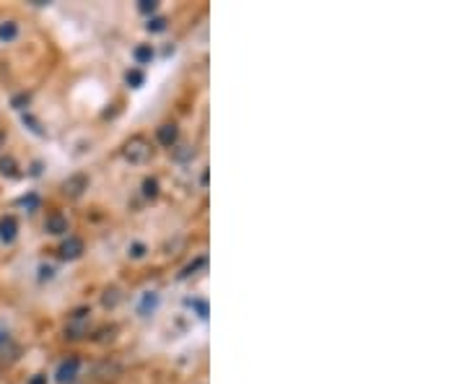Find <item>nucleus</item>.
<instances>
[{"label":"nucleus","mask_w":467,"mask_h":384,"mask_svg":"<svg viewBox=\"0 0 467 384\" xmlns=\"http://www.w3.org/2000/svg\"><path fill=\"white\" fill-rule=\"evenodd\" d=\"M122 156L128 158L130 164H148L154 158V146H151V140L146 135H133L125 140Z\"/></svg>","instance_id":"1"},{"label":"nucleus","mask_w":467,"mask_h":384,"mask_svg":"<svg viewBox=\"0 0 467 384\" xmlns=\"http://www.w3.org/2000/svg\"><path fill=\"white\" fill-rule=\"evenodd\" d=\"M89 322H91V309H75L71 317H68V325H65V338L71 340H81L89 335Z\"/></svg>","instance_id":"2"},{"label":"nucleus","mask_w":467,"mask_h":384,"mask_svg":"<svg viewBox=\"0 0 467 384\" xmlns=\"http://www.w3.org/2000/svg\"><path fill=\"white\" fill-rule=\"evenodd\" d=\"M78 371H81V358H78V356H68L65 361H60V366H57L55 379L60 384H71V382H75Z\"/></svg>","instance_id":"3"},{"label":"nucleus","mask_w":467,"mask_h":384,"mask_svg":"<svg viewBox=\"0 0 467 384\" xmlns=\"http://www.w3.org/2000/svg\"><path fill=\"white\" fill-rule=\"evenodd\" d=\"M89 190V177L86 174H73V177H68L63 182V195L65 198H81L83 192Z\"/></svg>","instance_id":"4"},{"label":"nucleus","mask_w":467,"mask_h":384,"mask_svg":"<svg viewBox=\"0 0 467 384\" xmlns=\"http://www.w3.org/2000/svg\"><path fill=\"white\" fill-rule=\"evenodd\" d=\"M119 374H122V366H119L114 358H104V361H101V364H96V369H94V376H96L99 382L117 379Z\"/></svg>","instance_id":"5"},{"label":"nucleus","mask_w":467,"mask_h":384,"mask_svg":"<svg viewBox=\"0 0 467 384\" xmlns=\"http://www.w3.org/2000/svg\"><path fill=\"white\" fill-rule=\"evenodd\" d=\"M156 140L166 148H175L179 143V128H177V122H164L161 128L156 130Z\"/></svg>","instance_id":"6"},{"label":"nucleus","mask_w":467,"mask_h":384,"mask_svg":"<svg viewBox=\"0 0 467 384\" xmlns=\"http://www.w3.org/2000/svg\"><path fill=\"white\" fill-rule=\"evenodd\" d=\"M83 239H78V237H68L63 242V244H60V247H57V252H60V257H63V260H78V257L83 255Z\"/></svg>","instance_id":"7"},{"label":"nucleus","mask_w":467,"mask_h":384,"mask_svg":"<svg viewBox=\"0 0 467 384\" xmlns=\"http://www.w3.org/2000/svg\"><path fill=\"white\" fill-rule=\"evenodd\" d=\"M45 231L47 234H55V237L68 234V219H65L63 213H50L45 221Z\"/></svg>","instance_id":"8"},{"label":"nucleus","mask_w":467,"mask_h":384,"mask_svg":"<svg viewBox=\"0 0 467 384\" xmlns=\"http://www.w3.org/2000/svg\"><path fill=\"white\" fill-rule=\"evenodd\" d=\"M16 234H19V221L13 219V216H3L0 219V242L10 244L16 239Z\"/></svg>","instance_id":"9"},{"label":"nucleus","mask_w":467,"mask_h":384,"mask_svg":"<svg viewBox=\"0 0 467 384\" xmlns=\"http://www.w3.org/2000/svg\"><path fill=\"white\" fill-rule=\"evenodd\" d=\"M156 307H158V293L148 291V293H143V299H140V304H138V311H140L143 317H148V314H151Z\"/></svg>","instance_id":"10"},{"label":"nucleus","mask_w":467,"mask_h":384,"mask_svg":"<svg viewBox=\"0 0 467 384\" xmlns=\"http://www.w3.org/2000/svg\"><path fill=\"white\" fill-rule=\"evenodd\" d=\"M172 156H175V161H193L195 146H190V143H177V146L172 148Z\"/></svg>","instance_id":"11"},{"label":"nucleus","mask_w":467,"mask_h":384,"mask_svg":"<svg viewBox=\"0 0 467 384\" xmlns=\"http://www.w3.org/2000/svg\"><path fill=\"white\" fill-rule=\"evenodd\" d=\"M19 37V24L16 21H3L0 24V42H13Z\"/></svg>","instance_id":"12"},{"label":"nucleus","mask_w":467,"mask_h":384,"mask_svg":"<svg viewBox=\"0 0 467 384\" xmlns=\"http://www.w3.org/2000/svg\"><path fill=\"white\" fill-rule=\"evenodd\" d=\"M208 265V257L205 255H200L198 257V260H193V263H190V265L184 267L182 273H179V281H184V278H190V275H195L198 273V270H202V267Z\"/></svg>","instance_id":"13"},{"label":"nucleus","mask_w":467,"mask_h":384,"mask_svg":"<svg viewBox=\"0 0 467 384\" xmlns=\"http://www.w3.org/2000/svg\"><path fill=\"white\" fill-rule=\"evenodd\" d=\"M0 174H3V177H10V179H16V177H19V166H16V161H13L10 156L0 158Z\"/></svg>","instance_id":"14"},{"label":"nucleus","mask_w":467,"mask_h":384,"mask_svg":"<svg viewBox=\"0 0 467 384\" xmlns=\"http://www.w3.org/2000/svg\"><path fill=\"white\" fill-rule=\"evenodd\" d=\"M119 299H122L119 288H114V286H112V288H107V291H104V296H101V304H104L107 309H112V307H117V304H119Z\"/></svg>","instance_id":"15"},{"label":"nucleus","mask_w":467,"mask_h":384,"mask_svg":"<svg viewBox=\"0 0 467 384\" xmlns=\"http://www.w3.org/2000/svg\"><path fill=\"white\" fill-rule=\"evenodd\" d=\"M133 57H135L140 65L151 63V60H154V50H151V45H140V47H135V50H133Z\"/></svg>","instance_id":"16"},{"label":"nucleus","mask_w":467,"mask_h":384,"mask_svg":"<svg viewBox=\"0 0 467 384\" xmlns=\"http://www.w3.org/2000/svg\"><path fill=\"white\" fill-rule=\"evenodd\" d=\"M114 335H117V327H114V325H104V327L96 330L94 340H96V343H107V340H114Z\"/></svg>","instance_id":"17"},{"label":"nucleus","mask_w":467,"mask_h":384,"mask_svg":"<svg viewBox=\"0 0 467 384\" xmlns=\"http://www.w3.org/2000/svg\"><path fill=\"white\" fill-rule=\"evenodd\" d=\"M143 195H146V198H151V200H154V198H158V182H156V179H151V177H148V179H143Z\"/></svg>","instance_id":"18"},{"label":"nucleus","mask_w":467,"mask_h":384,"mask_svg":"<svg viewBox=\"0 0 467 384\" xmlns=\"http://www.w3.org/2000/svg\"><path fill=\"white\" fill-rule=\"evenodd\" d=\"M125 81L130 83V86H140V83H143V73H140V71H135V68H133V71H128V75H125Z\"/></svg>","instance_id":"19"},{"label":"nucleus","mask_w":467,"mask_h":384,"mask_svg":"<svg viewBox=\"0 0 467 384\" xmlns=\"http://www.w3.org/2000/svg\"><path fill=\"white\" fill-rule=\"evenodd\" d=\"M156 8H158L156 0H140V3H138V10H140V13H154Z\"/></svg>","instance_id":"20"},{"label":"nucleus","mask_w":467,"mask_h":384,"mask_svg":"<svg viewBox=\"0 0 467 384\" xmlns=\"http://www.w3.org/2000/svg\"><path fill=\"white\" fill-rule=\"evenodd\" d=\"M146 27H148V31H164V29H166V19H161V16H158V19H151Z\"/></svg>","instance_id":"21"},{"label":"nucleus","mask_w":467,"mask_h":384,"mask_svg":"<svg viewBox=\"0 0 467 384\" xmlns=\"http://www.w3.org/2000/svg\"><path fill=\"white\" fill-rule=\"evenodd\" d=\"M143 255H146V247H143V244H133V247H130V257L140 260Z\"/></svg>","instance_id":"22"},{"label":"nucleus","mask_w":467,"mask_h":384,"mask_svg":"<svg viewBox=\"0 0 467 384\" xmlns=\"http://www.w3.org/2000/svg\"><path fill=\"white\" fill-rule=\"evenodd\" d=\"M195 307V309H198V314H200L202 320H205V317H208V304L205 302H190Z\"/></svg>","instance_id":"23"},{"label":"nucleus","mask_w":467,"mask_h":384,"mask_svg":"<svg viewBox=\"0 0 467 384\" xmlns=\"http://www.w3.org/2000/svg\"><path fill=\"white\" fill-rule=\"evenodd\" d=\"M24 104H29V94H21V96L13 99V107H16V110H24Z\"/></svg>","instance_id":"24"},{"label":"nucleus","mask_w":467,"mask_h":384,"mask_svg":"<svg viewBox=\"0 0 467 384\" xmlns=\"http://www.w3.org/2000/svg\"><path fill=\"white\" fill-rule=\"evenodd\" d=\"M21 205H29V208H37V205H39V198H37V195H29V198H24V200H21Z\"/></svg>","instance_id":"25"},{"label":"nucleus","mask_w":467,"mask_h":384,"mask_svg":"<svg viewBox=\"0 0 467 384\" xmlns=\"http://www.w3.org/2000/svg\"><path fill=\"white\" fill-rule=\"evenodd\" d=\"M29 384H47V376L37 374V376H34V379H31V382H29Z\"/></svg>","instance_id":"26"},{"label":"nucleus","mask_w":467,"mask_h":384,"mask_svg":"<svg viewBox=\"0 0 467 384\" xmlns=\"http://www.w3.org/2000/svg\"><path fill=\"white\" fill-rule=\"evenodd\" d=\"M0 343H8V332L6 330H0Z\"/></svg>","instance_id":"27"}]
</instances>
